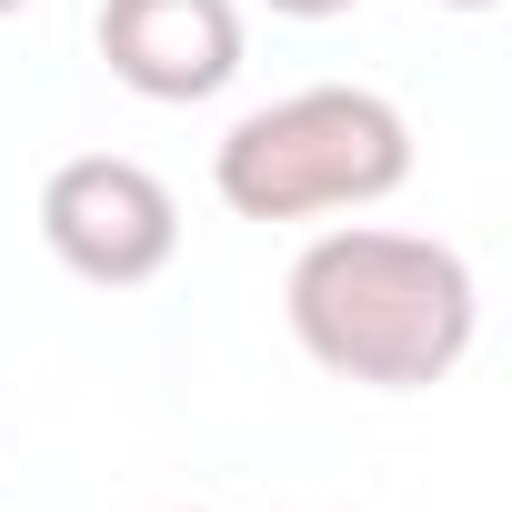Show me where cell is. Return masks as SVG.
I'll return each mask as SVG.
<instances>
[{
    "label": "cell",
    "mask_w": 512,
    "mask_h": 512,
    "mask_svg": "<svg viewBox=\"0 0 512 512\" xmlns=\"http://www.w3.org/2000/svg\"><path fill=\"white\" fill-rule=\"evenodd\" d=\"M282 322L332 382L432 392V382L462 372V352L482 332V282L432 231L342 221V231L302 241V262L282 282Z\"/></svg>",
    "instance_id": "1"
},
{
    "label": "cell",
    "mask_w": 512,
    "mask_h": 512,
    "mask_svg": "<svg viewBox=\"0 0 512 512\" xmlns=\"http://www.w3.org/2000/svg\"><path fill=\"white\" fill-rule=\"evenodd\" d=\"M402 181H412V121L402 101L362 81L282 91L262 111H241L211 151V191L241 221H332V211L392 201Z\"/></svg>",
    "instance_id": "2"
},
{
    "label": "cell",
    "mask_w": 512,
    "mask_h": 512,
    "mask_svg": "<svg viewBox=\"0 0 512 512\" xmlns=\"http://www.w3.org/2000/svg\"><path fill=\"white\" fill-rule=\"evenodd\" d=\"M41 241L51 262L91 292H141L171 272L181 251V201L151 161L131 151H71L51 181H41Z\"/></svg>",
    "instance_id": "3"
},
{
    "label": "cell",
    "mask_w": 512,
    "mask_h": 512,
    "mask_svg": "<svg viewBox=\"0 0 512 512\" xmlns=\"http://www.w3.org/2000/svg\"><path fill=\"white\" fill-rule=\"evenodd\" d=\"M91 41H101L111 81L161 101V111H191V101L231 91V71H241V11L231 0H101Z\"/></svg>",
    "instance_id": "4"
},
{
    "label": "cell",
    "mask_w": 512,
    "mask_h": 512,
    "mask_svg": "<svg viewBox=\"0 0 512 512\" xmlns=\"http://www.w3.org/2000/svg\"><path fill=\"white\" fill-rule=\"evenodd\" d=\"M262 11H282V21H342V11H362V0H262Z\"/></svg>",
    "instance_id": "5"
},
{
    "label": "cell",
    "mask_w": 512,
    "mask_h": 512,
    "mask_svg": "<svg viewBox=\"0 0 512 512\" xmlns=\"http://www.w3.org/2000/svg\"><path fill=\"white\" fill-rule=\"evenodd\" d=\"M432 11H462V21H482V11H502V0H432Z\"/></svg>",
    "instance_id": "6"
},
{
    "label": "cell",
    "mask_w": 512,
    "mask_h": 512,
    "mask_svg": "<svg viewBox=\"0 0 512 512\" xmlns=\"http://www.w3.org/2000/svg\"><path fill=\"white\" fill-rule=\"evenodd\" d=\"M11 11H31V0H0V21H11Z\"/></svg>",
    "instance_id": "7"
},
{
    "label": "cell",
    "mask_w": 512,
    "mask_h": 512,
    "mask_svg": "<svg viewBox=\"0 0 512 512\" xmlns=\"http://www.w3.org/2000/svg\"><path fill=\"white\" fill-rule=\"evenodd\" d=\"M171 512H191V502H171Z\"/></svg>",
    "instance_id": "8"
}]
</instances>
